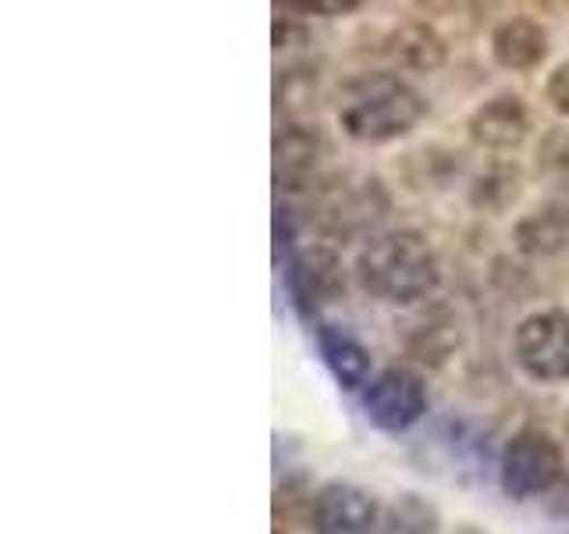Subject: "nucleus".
Masks as SVG:
<instances>
[{"label": "nucleus", "instance_id": "obj_15", "mask_svg": "<svg viewBox=\"0 0 569 534\" xmlns=\"http://www.w3.org/2000/svg\"><path fill=\"white\" fill-rule=\"evenodd\" d=\"M385 53H388V61L402 71L435 76V71H441L445 61H449V40H445L431 22L409 18V22H399L385 36Z\"/></svg>", "mask_w": 569, "mask_h": 534}, {"label": "nucleus", "instance_id": "obj_1", "mask_svg": "<svg viewBox=\"0 0 569 534\" xmlns=\"http://www.w3.org/2000/svg\"><path fill=\"white\" fill-rule=\"evenodd\" d=\"M356 285L388 307L413 310L441 289V264L420 228H388L370 236L352 260Z\"/></svg>", "mask_w": 569, "mask_h": 534}, {"label": "nucleus", "instance_id": "obj_16", "mask_svg": "<svg viewBox=\"0 0 569 534\" xmlns=\"http://www.w3.org/2000/svg\"><path fill=\"white\" fill-rule=\"evenodd\" d=\"M523 196V171L516 160H491L485 171H477L467 186V204L473 214L502 218Z\"/></svg>", "mask_w": 569, "mask_h": 534}, {"label": "nucleus", "instance_id": "obj_24", "mask_svg": "<svg viewBox=\"0 0 569 534\" xmlns=\"http://www.w3.org/2000/svg\"><path fill=\"white\" fill-rule=\"evenodd\" d=\"M566 435H569V409H566Z\"/></svg>", "mask_w": 569, "mask_h": 534}, {"label": "nucleus", "instance_id": "obj_20", "mask_svg": "<svg viewBox=\"0 0 569 534\" xmlns=\"http://www.w3.org/2000/svg\"><path fill=\"white\" fill-rule=\"evenodd\" d=\"M360 8V0H284L278 4V11H289L296 18H346Z\"/></svg>", "mask_w": 569, "mask_h": 534}, {"label": "nucleus", "instance_id": "obj_12", "mask_svg": "<svg viewBox=\"0 0 569 534\" xmlns=\"http://www.w3.org/2000/svg\"><path fill=\"white\" fill-rule=\"evenodd\" d=\"M512 249L527 260H551L569 249V192L548 196L512 225Z\"/></svg>", "mask_w": 569, "mask_h": 534}, {"label": "nucleus", "instance_id": "obj_11", "mask_svg": "<svg viewBox=\"0 0 569 534\" xmlns=\"http://www.w3.org/2000/svg\"><path fill=\"white\" fill-rule=\"evenodd\" d=\"M467 136L477 150L512 154L530 139V107L512 89H498L467 115Z\"/></svg>", "mask_w": 569, "mask_h": 534}, {"label": "nucleus", "instance_id": "obj_21", "mask_svg": "<svg viewBox=\"0 0 569 534\" xmlns=\"http://www.w3.org/2000/svg\"><path fill=\"white\" fill-rule=\"evenodd\" d=\"M541 93H545V103L551 107V111L569 125V58L548 71Z\"/></svg>", "mask_w": 569, "mask_h": 534}, {"label": "nucleus", "instance_id": "obj_4", "mask_svg": "<svg viewBox=\"0 0 569 534\" xmlns=\"http://www.w3.org/2000/svg\"><path fill=\"white\" fill-rule=\"evenodd\" d=\"M498 488L509 503H533L556 492L566 477V453L562 442L545 432V427H520L512 432L502 449H498Z\"/></svg>", "mask_w": 569, "mask_h": 534}, {"label": "nucleus", "instance_id": "obj_2", "mask_svg": "<svg viewBox=\"0 0 569 534\" xmlns=\"http://www.w3.org/2000/svg\"><path fill=\"white\" fill-rule=\"evenodd\" d=\"M431 103L399 71H360L342 82L335 103L338 129L360 147H388L413 136Z\"/></svg>", "mask_w": 569, "mask_h": 534}, {"label": "nucleus", "instance_id": "obj_10", "mask_svg": "<svg viewBox=\"0 0 569 534\" xmlns=\"http://www.w3.org/2000/svg\"><path fill=\"white\" fill-rule=\"evenodd\" d=\"M307 521L313 534H370L381 521L378 495L352 481H325L307 498Z\"/></svg>", "mask_w": 569, "mask_h": 534}, {"label": "nucleus", "instance_id": "obj_5", "mask_svg": "<svg viewBox=\"0 0 569 534\" xmlns=\"http://www.w3.org/2000/svg\"><path fill=\"white\" fill-rule=\"evenodd\" d=\"M360 406L370 427L381 435H406L427 417L431 409V388H427L423 370L413 364H388L370 378L360 392Z\"/></svg>", "mask_w": 569, "mask_h": 534}, {"label": "nucleus", "instance_id": "obj_9", "mask_svg": "<svg viewBox=\"0 0 569 534\" xmlns=\"http://www.w3.org/2000/svg\"><path fill=\"white\" fill-rule=\"evenodd\" d=\"M328 157V139L317 121H281L271 139V168L274 186L284 196L313 192L320 182V165Z\"/></svg>", "mask_w": 569, "mask_h": 534}, {"label": "nucleus", "instance_id": "obj_19", "mask_svg": "<svg viewBox=\"0 0 569 534\" xmlns=\"http://www.w3.org/2000/svg\"><path fill=\"white\" fill-rule=\"evenodd\" d=\"M538 171L569 178V125H551L538 139Z\"/></svg>", "mask_w": 569, "mask_h": 534}, {"label": "nucleus", "instance_id": "obj_23", "mask_svg": "<svg viewBox=\"0 0 569 534\" xmlns=\"http://www.w3.org/2000/svg\"><path fill=\"white\" fill-rule=\"evenodd\" d=\"M562 513H566V524H569V492L562 495Z\"/></svg>", "mask_w": 569, "mask_h": 534}, {"label": "nucleus", "instance_id": "obj_14", "mask_svg": "<svg viewBox=\"0 0 569 534\" xmlns=\"http://www.w3.org/2000/svg\"><path fill=\"white\" fill-rule=\"evenodd\" d=\"M317 338V353L325 360L328 374L342 392H363L373 378V360L370 349L356 338L346 325H335V320H317L313 325Z\"/></svg>", "mask_w": 569, "mask_h": 534}, {"label": "nucleus", "instance_id": "obj_3", "mask_svg": "<svg viewBox=\"0 0 569 534\" xmlns=\"http://www.w3.org/2000/svg\"><path fill=\"white\" fill-rule=\"evenodd\" d=\"M313 196L317 228L325 231L328 243L346 239H370L391 210V192L378 175H331L320 178Z\"/></svg>", "mask_w": 569, "mask_h": 534}, {"label": "nucleus", "instance_id": "obj_6", "mask_svg": "<svg viewBox=\"0 0 569 534\" xmlns=\"http://www.w3.org/2000/svg\"><path fill=\"white\" fill-rule=\"evenodd\" d=\"M512 364L533 385L569 382V307L530 310L512 328Z\"/></svg>", "mask_w": 569, "mask_h": 534}, {"label": "nucleus", "instance_id": "obj_18", "mask_svg": "<svg viewBox=\"0 0 569 534\" xmlns=\"http://www.w3.org/2000/svg\"><path fill=\"white\" fill-rule=\"evenodd\" d=\"M388 516H391V527H396V534H435V527H438V510L417 492L396 495V503H391Z\"/></svg>", "mask_w": 569, "mask_h": 534}, {"label": "nucleus", "instance_id": "obj_17", "mask_svg": "<svg viewBox=\"0 0 569 534\" xmlns=\"http://www.w3.org/2000/svg\"><path fill=\"white\" fill-rule=\"evenodd\" d=\"M320 89V68L313 61H289L284 68H278L274 76V107L278 115L284 111V121L299 118L310 107V100Z\"/></svg>", "mask_w": 569, "mask_h": 534}, {"label": "nucleus", "instance_id": "obj_13", "mask_svg": "<svg viewBox=\"0 0 569 534\" xmlns=\"http://www.w3.org/2000/svg\"><path fill=\"white\" fill-rule=\"evenodd\" d=\"M488 53L502 71H533L548 61L551 36L548 29L530 14H509L502 18L488 36Z\"/></svg>", "mask_w": 569, "mask_h": 534}, {"label": "nucleus", "instance_id": "obj_8", "mask_svg": "<svg viewBox=\"0 0 569 534\" xmlns=\"http://www.w3.org/2000/svg\"><path fill=\"white\" fill-rule=\"evenodd\" d=\"M396 338L417 367L438 370L456 360V353L467 343V320L456 310V303L435 296L402 314V320L396 325Z\"/></svg>", "mask_w": 569, "mask_h": 534}, {"label": "nucleus", "instance_id": "obj_7", "mask_svg": "<svg viewBox=\"0 0 569 534\" xmlns=\"http://www.w3.org/2000/svg\"><path fill=\"white\" fill-rule=\"evenodd\" d=\"M284 285L296 314L313 328L320 320V310L331 303L346 299L349 271L335 243H307L284 264Z\"/></svg>", "mask_w": 569, "mask_h": 534}, {"label": "nucleus", "instance_id": "obj_22", "mask_svg": "<svg viewBox=\"0 0 569 534\" xmlns=\"http://www.w3.org/2000/svg\"><path fill=\"white\" fill-rule=\"evenodd\" d=\"M271 40H274V50H296V47H307V43H310L307 18L278 14V18H274V26H271Z\"/></svg>", "mask_w": 569, "mask_h": 534}]
</instances>
